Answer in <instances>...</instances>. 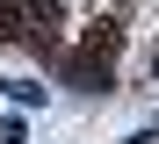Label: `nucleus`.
<instances>
[{
	"label": "nucleus",
	"instance_id": "nucleus-1",
	"mask_svg": "<svg viewBox=\"0 0 159 144\" xmlns=\"http://www.w3.org/2000/svg\"><path fill=\"white\" fill-rule=\"evenodd\" d=\"M152 79H159V50H152Z\"/></svg>",
	"mask_w": 159,
	"mask_h": 144
}]
</instances>
